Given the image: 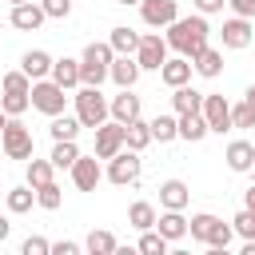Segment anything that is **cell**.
<instances>
[{
    "label": "cell",
    "instance_id": "obj_46",
    "mask_svg": "<svg viewBox=\"0 0 255 255\" xmlns=\"http://www.w3.org/2000/svg\"><path fill=\"white\" fill-rule=\"evenodd\" d=\"M8 231H12V223H8V219H4V215H0V243H4V239H8Z\"/></svg>",
    "mask_w": 255,
    "mask_h": 255
},
{
    "label": "cell",
    "instance_id": "obj_11",
    "mask_svg": "<svg viewBox=\"0 0 255 255\" xmlns=\"http://www.w3.org/2000/svg\"><path fill=\"white\" fill-rule=\"evenodd\" d=\"M52 56L48 52H40V48H32V52H24V60H20V72L36 84V80H44V76H52Z\"/></svg>",
    "mask_w": 255,
    "mask_h": 255
},
{
    "label": "cell",
    "instance_id": "obj_4",
    "mask_svg": "<svg viewBox=\"0 0 255 255\" xmlns=\"http://www.w3.org/2000/svg\"><path fill=\"white\" fill-rule=\"evenodd\" d=\"M135 64H139V72H159V68L167 64V40H163L159 32H147V36H139Z\"/></svg>",
    "mask_w": 255,
    "mask_h": 255
},
{
    "label": "cell",
    "instance_id": "obj_47",
    "mask_svg": "<svg viewBox=\"0 0 255 255\" xmlns=\"http://www.w3.org/2000/svg\"><path fill=\"white\" fill-rule=\"evenodd\" d=\"M116 255H139V247H116Z\"/></svg>",
    "mask_w": 255,
    "mask_h": 255
},
{
    "label": "cell",
    "instance_id": "obj_36",
    "mask_svg": "<svg viewBox=\"0 0 255 255\" xmlns=\"http://www.w3.org/2000/svg\"><path fill=\"white\" fill-rule=\"evenodd\" d=\"M231 128H255V104H235L231 108Z\"/></svg>",
    "mask_w": 255,
    "mask_h": 255
},
{
    "label": "cell",
    "instance_id": "obj_40",
    "mask_svg": "<svg viewBox=\"0 0 255 255\" xmlns=\"http://www.w3.org/2000/svg\"><path fill=\"white\" fill-rule=\"evenodd\" d=\"M28 104H32V96H4L0 100V112L4 116H20V112H28Z\"/></svg>",
    "mask_w": 255,
    "mask_h": 255
},
{
    "label": "cell",
    "instance_id": "obj_42",
    "mask_svg": "<svg viewBox=\"0 0 255 255\" xmlns=\"http://www.w3.org/2000/svg\"><path fill=\"white\" fill-rule=\"evenodd\" d=\"M231 4V12L239 16V20H251L255 16V0H227Z\"/></svg>",
    "mask_w": 255,
    "mask_h": 255
},
{
    "label": "cell",
    "instance_id": "obj_24",
    "mask_svg": "<svg viewBox=\"0 0 255 255\" xmlns=\"http://www.w3.org/2000/svg\"><path fill=\"white\" fill-rule=\"evenodd\" d=\"M147 143H151V124L135 120V124L124 128V147H128V151H143Z\"/></svg>",
    "mask_w": 255,
    "mask_h": 255
},
{
    "label": "cell",
    "instance_id": "obj_27",
    "mask_svg": "<svg viewBox=\"0 0 255 255\" xmlns=\"http://www.w3.org/2000/svg\"><path fill=\"white\" fill-rule=\"evenodd\" d=\"M52 159H28V187L32 191H40V187H48L52 183Z\"/></svg>",
    "mask_w": 255,
    "mask_h": 255
},
{
    "label": "cell",
    "instance_id": "obj_6",
    "mask_svg": "<svg viewBox=\"0 0 255 255\" xmlns=\"http://www.w3.org/2000/svg\"><path fill=\"white\" fill-rule=\"evenodd\" d=\"M139 16L147 28H171L179 20V4L175 0H143L139 4Z\"/></svg>",
    "mask_w": 255,
    "mask_h": 255
},
{
    "label": "cell",
    "instance_id": "obj_38",
    "mask_svg": "<svg viewBox=\"0 0 255 255\" xmlns=\"http://www.w3.org/2000/svg\"><path fill=\"white\" fill-rule=\"evenodd\" d=\"M36 203H40L44 211H56V207L64 203V195H60V187H56V183H48V187H40V191H36Z\"/></svg>",
    "mask_w": 255,
    "mask_h": 255
},
{
    "label": "cell",
    "instance_id": "obj_22",
    "mask_svg": "<svg viewBox=\"0 0 255 255\" xmlns=\"http://www.w3.org/2000/svg\"><path fill=\"white\" fill-rule=\"evenodd\" d=\"M191 68L199 72V76H207V80H215L219 72H223V52H215V48H203L195 60H191Z\"/></svg>",
    "mask_w": 255,
    "mask_h": 255
},
{
    "label": "cell",
    "instance_id": "obj_31",
    "mask_svg": "<svg viewBox=\"0 0 255 255\" xmlns=\"http://www.w3.org/2000/svg\"><path fill=\"white\" fill-rule=\"evenodd\" d=\"M215 227H219V219H215V215H207V211H203V215H191V223H187L191 239H203V243L211 239V231H215Z\"/></svg>",
    "mask_w": 255,
    "mask_h": 255
},
{
    "label": "cell",
    "instance_id": "obj_45",
    "mask_svg": "<svg viewBox=\"0 0 255 255\" xmlns=\"http://www.w3.org/2000/svg\"><path fill=\"white\" fill-rule=\"evenodd\" d=\"M243 207H247V211H251V215H255V183H251V187H247V191H243Z\"/></svg>",
    "mask_w": 255,
    "mask_h": 255
},
{
    "label": "cell",
    "instance_id": "obj_21",
    "mask_svg": "<svg viewBox=\"0 0 255 255\" xmlns=\"http://www.w3.org/2000/svg\"><path fill=\"white\" fill-rule=\"evenodd\" d=\"M155 219H159V215H155V207H151L147 199H135V203L128 207V223H131L135 231H151Z\"/></svg>",
    "mask_w": 255,
    "mask_h": 255
},
{
    "label": "cell",
    "instance_id": "obj_5",
    "mask_svg": "<svg viewBox=\"0 0 255 255\" xmlns=\"http://www.w3.org/2000/svg\"><path fill=\"white\" fill-rule=\"evenodd\" d=\"M0 139H4V155L8 159H32V131L20 120H8V128L0 131Z\"/></svg>",
    "mask_w": 255,
    "mask_h": 255
},
{
    "label": "cell",
    "instance_id": "obj_48",
    "mask_svg": "<svg viewBox=\"0 0 255 255\" xmlns=\"http://www.w3.org/2000/svg\"><path fill=\"white\" fill-rule=\"evenodd\" d=\"M207 255H231L227 247H207Z\"/></svg>",
    "mask_w": 255,
    "mask_h": 255
},
{
    "label": "cell",
    "instance_id": "obj_54",
    "mask_svg": "<svg viewBox=\"0 0 255 255\" xmlns=\"http://www.w3.org/2000/svg\"><path fill=\"white\" fill-rule=\"evenodd\" d=\"M167 255H191V251H167Z\"/></svg>",
    "mask_w": 255,
    "mask_h": 255
},
{
    "label": "cell",
    "instance_id": "obj_52",
    "mask_svg": "<svg viewBox=\"0 0 255 255\" xmlns=\"http://www.w3.org/2000/svg\"><path fill=\"white\" fill-rule=\"evenodd\" d=\"M4 128H8V116H4V112H0V131H4Z\"/></svg>",
    "mask_w": 255,
    "mask_h": 255
},
{
    "label": "cell",
    "instance_id": "obj_26",
    "mask_svg": "<svg viewBox=\"0 0 255 255\" xmlns=\"http://www.w3.org/2000/svg\"><path fill=\"white\" fill-rule=\"evenodd\" d=\"M48 131H52V139H56V143H76L80 120H76V116H56V120L48 124Z\"/></svg>",
    "mask_w": 255,
    "mask_h": 255
},
{
    "label": "cell",
    "instance_id": "obj_7",
    "mask_svg": "<svg viewBox=\"0 0 255 255\" xmlns=\"http://www.w3.org/2000/svg\"><path fill=\"white\" fill-rule=\"evenodd\" d=\"M199 116L207 120L211 131H219V135L231 131V104H227L223 96H207V92H203V112H199Z\"/></svg>",
    "mask_w": 255,
    "mask_h": 255
},
{
    "label": "cell",
    "instance_id": "obj_14",
    "mask_svg": "<svg viewBox=\"0 0 255 255\" xmlns=\"http://www.w3.org/2000/svg\"><path fill=\"white\" fill-rule=\"evenodd\" d=\"M112 80L120 84V92H131L135 80H139V64H135V56H116V64H112Z\"/></svg>",
    "mask_w": 255,
    "mask_h": 255
},
{
    "label": "cell",
    "instance_id": "obj_15",
    "mask_svg": "<svg viewBox=\"0 0 255 255\" xmlns=\"http://www.w3.org/2000/svg\"><path fill=\"white\" fill-rule=\"evenodd\" d=\"M159 80H163L167 88H187V80H191V60H183V56L167 60V64L159 68Z\"/></svg>",
    "mask_w": 255,
    "mask_h": 255
},
{
    "label": "cell",
    "instance_id": "obj_43",
    "mask_svg": "<svg viewBox=\"0 0 255 255\" xmlns=\"http://www.w3.org/2000/svg\"><path fill=\"white\" fill-rule=\"evenodd\" d=\"M52 255H84V251H80V243H72V239H60V243H52Z\"/></svg>",
    "mask_w": 255,
    "mask_h": 255
},
{
    "label": "cell",
    "instance_id": "obj_55",
    "mask_svg": "<svg viewBox=\"0 0 255 255\" xmlns=\"http://www.w3.org/2000/svg\"><path fill=\"white\" fill-rule=\"evenodd\" d=\"M0 147H4V139H0Z\"/></svg>",
    "mask_w": 255,
    "mask_h": 255
},
{
    "label": "cell",
    "instance_id": "obj_32",
    "mask_svg": "<svg viewBox=\"0 0 255 255\" xmlns=\"http://www.w3.org/2000/svg\"><path fill=\"white\" fill-rule=\"evenodd\" d=\"M135 247H139V255H167V251H171V247H167V239H163L159 231H143Z\"/></svg>",
    "mask_w": 255,
    "mask_h": 255
},
{
    "label": "cell",
    "instance_id": "obj_49",
    "mask_svg": "<svg viewBox=\"0 0 255 255\" xmlns=\"http://www.w3.org/2000/svg\"><path fill=\"white\" fill-rule=\"evenodd\" d=\"M239 255H255V239H251V243H243V251H239Z\"/></svg>",
    "mask_w": 255,
    "mask_h": 255
},
{
    "label": "cell",
    "instance_id": "obj_8",
    "mask_svg": "<svg viewBox=\"0 0 255 255\" xmlns=\"http://www.w3.org/2000/svg\"><path fill=\"white\" fill-rule=\"evenodd\" d=\"M124 151V124H104L96 131V159H116Z\"/></svg>",
    "mask_w": 255,
    "mask_h": 255
},
{
    "label": "cell",
    "instance_id": "obj_51",
    "mask_svg": "<svg viewBox=\"0 0 255 255\" xmlns=\"http://www.w3.org/2000/svg\"><path fill=\"white\" fill-rule=\"evenodd\" d=\"M8 4H12V8H20V4H32V0H8Z\"/></svg>",
    "mask_w": 255,
    "mask_h": 255
},
{
    "label": "cell",
    "instance_id": "obj_44",
    "mask_svg": "<svg viewBox=\"0 0 255 255\" xmlns=\"http://www.w3.org/2000/svg\"><path fill=\"white\" fill-rule=\"evenodd\" d=\"M223 4H227V0H195V8H199V16H211V12H223Z\"/></svg>",
    "mask_w": 255,
    "mask_h": 255
},
{
    "label": "cell",
    "instance_id": "obj_34",
    "mask_svg": "<svg viewBox=\"0 0 255 255\" xmlns=\"http://www.w3.org/2000/svg\"><path fill=\"white\" fill-rule=\"evenodd\" d=\"M4 92H8V96H32V80H28L24 72H8V76H4Z\"/></svg>",
    "mask_w": 255,
    "mask_h": 255
},
{
    "label": "cell",
    "instance_id": "obj_56",
    "mask_svg": "<svg viewBox=\"0 0 255 255\" xmlns=\"http://www.w3.org/2000/svg\"><path fill=\"white\" fill-rule=\"evenodd\" d=\"M88 255H92V251H88Z\"/></svg>",
    "mask_w": 255,
    "mask_h": 255
},
{
    "label": "cell",
    "instance_id": "obj_25",
    "mask_svg": "<svg viewBox=\"0 0 255 255\" xmlns=\"http://www.w3.org/2000/svg\"><path fill=\"white\" fill-rule=\"evenodd\" d=\"M155 223H159L155 231H159V235H163L167 243H171V239H183V235H187V219H183L179 211H163V215H159Z\"/></svg>",
    "mask_w": 255,
    "mask_h": 255
},
{
    "label": "cell",
    "instance_id": "obj_10",
    "mask_svg": "<svg viewBox=\"0 0 255 255\" xmlns=\"http://www.w3.org/2000/svg\"><path fill=\"white\" fill-rule=\"evenodd\" d=\"M223 48H247L251 44V20H239V16H231V20H223Z\"/></svg>",
    "mask_w": 255,
    "mask_h": 255
},
{
    "label": "cell",
    "instance_id": "obj_16",
    "mask_svg": "<svg viewBox=\"0 0 255 255\" xmlns=\"http://www.w3.org/2000/svg\"><path fill=\"white\" fill-rule=\"evenodd\" d=\"M187 183L183 179H167V183H159V203L167 207V211H183L187 207Z\"/></svg>",
    "mask_w": 255,
    "mask_h": 255
},
{
    "label": "cell",
    "instance_id": "obj_13",
    "mask_svg": "<svg viewBox=\"0 0 255 255\" xmlns=\"http://www.w3.org/2000/svg\"><path fill=\"white\" fill-rule=\"evenodd\" d=\"M108 108H112V120H116V124H124V128L139 120V96H131V92H120Z\"/></svg>",
    "mask_w": 255,
    "mask_h": 255
},
{
    "label": "cell",
    "instance_id": "obj_17",
    "mask_svg": "<svg viewBox=\"0 0 255 255\" xmlns=\"http://www.w3.org/2000/svg\"><path fill=\"white\" fill-rule=\"evenodd\" d=\"M227 167L231 171H251L255 167V147L247 143V139H235V143H227Z\"/></svg>",
    "mask_w": 255,
    "mask_h": 255
},
{
    "label": "cell",
    "instance_id": "obj_53",
    "mask_svg": "<svg viewBox=\"0 0 255 255\" xmlns=\"http://www.w3.org/2000/svg\"><path fill=\"white\" fill-rule=\"evenodd\" d=\"M120 4H143V0H120Z\"/></svg>",
    "mask_w": 255,
    "mask_h": 255
},
{
    "label": "cell",
    "instance_id": "obj_12",
    "mask_svg": "<svg viewBox=\"0 0 255 255\" xmlns=\"http://www.w3.org/2000/svg\"><path fill=\"white\" fill-rule=\"evenodd\" d=\"M100 163H96V155L88 159V155H80L76 159V167H72V183L80 187V191H96V183H100Z\"/></svg>",
    "mask_w": 255,
    "mask_h": 255
},
{
    "label": "cell",
    "instance_id": "obj_30",
    "mask_svg": "<svg viewBox=\"0 0 255 255\" xmlns=\"http://www.w3.org/2000/svg\"><path fill=\"white\" fill-rule=\"evenodd\" d=\"M116 247H120V243H116V235H112V231H104V227L88 235V251H92V255H116Z\"/></svg>",
    "mask_w": 255,
    "mask_h": 255
},
{
    "label": "cell",
    "instance_id": "obj_18",
    "mask_svg": "<svg viewBox=\"0 0 255 255\" xmlns=\"http://www.w3.org/2000/svg\"><path fill=\"white\" fill-rule=\"evenodd\" d=\"M44 20H48V16H44L40 4H20V8H12V28H20V32H36Z\"/></svg>",
    "mask_w": 255,
    "mask_h": 255
},
{
    "label": "cell",
    "instance_id": "obj_33",
    "mask_svg": "<svg viewBox=\"0 0 255 255\" xmlns=\"http://www.w3.org/2000/svg\"><path fill=\"white\" fill-rule=\"evenodd\" d=\"M32 199H36L32 187H12V191H8V211L24 215V211H32Z\"/></svg>",
    "mask_w": 255,
    "mask_h": 255
},
{
    "label": "cell",
    "instance_id": "obj_37",
    "mask_svg": "<svg viewBox=\"0 0 255 255\" xmlns=\"http://www.w3.org/2000/svg\"><path fill=\"white\" fill-rule=\"evenodd\" d=\"M231 231H235V235H243V239L251 243V239H255V215H251V211L243 207V211H239V215L231 219Z\"/></svg>",
    "mask_w": 255,
    "mask_h": 255
},
{
    "label": "cell",
    "instance_id": "obj_3",
    "mask_svg": "<svg viewBox=\"0 0 255 255\" xmlns=\"http://www.w3.org/2000/svg\"><path fill=\"white\" fill-rule=\"evenodd\" d=\"M32 108L56 120V116H64L68 96H64V88H60V84H52V80H36V84H32Z\"/></svg>",
    "mask_w": 255,
    "mask_h": 255
},
{
    "label": "cell",
    "instance_id": "obj_20",
    "mask_svg": "<svg viewBox=\"0 0 255 255\" xmlns=\"http://www.w3.org/2000/svg\"><path fill=\"white\" fill-rule=\"evenodd\" d=\"M171 108H175V116H199V112H203V92H195V88H175Z\"/></svg>",
    "mask_w": 255,
    "mask_h": 255
},
{
    "label": "cell",
    "instance_id": "obj_29",
    "mask_svg": "<svg viewBox=\"0 0 255 255\" xmlns=\"http://www.w3.org/2000/svg\"><path fill=\"white\" fill-rule=\"evenodd\" d=\"M175 135H179V116H155V120H151V139L167 143V139H175Z\"/></svg>",
    "mask_w": 255,
    "mask_h": 255
},
{
    "label": "cell",
    "instance_id": "obj_39",
    "mask_svg": "<svg viewBox=\"0 0 255 255\" xmlns=\"http://www.w3.org/2000/svg\"><path fill=\"white\" fill-rule=\"evenodd\" d=\"M20 255H52V243H48L44 235H28V239L20 243Z\"/></svg>",
    "mask_w": 255,
    "mask_h": 255
},
{
    "label": "cell",
    "instance_id": "obj_19",
    "mask_svg": "<svg viewBox=\"0 0 255 255\" xmlns=\"http://www.w3.org/2000/svg\"><path fill=\"white\" fill-rule=\"evenodd\" d=\"M108 44H112L116 56H135V52H139V32H131L128 24H120V28H112Z\"/></svg>",
    "mask_w": 255,
    "mask_h": 255
},
{
    "label": "cell",
    "instance_id": "obj_23",
    "mask_svg": "<svg viewBox=\"0 0 255 255\" xmlns=\"http://www.w3.org/2000/svg\"><path fill=\"white\" fill-rule=\"evenodd\" d=\"M52 84H60V88H76L80 84V60H56L52 64Z\"/></svg>",
    "mask_w": 255,
    "mask_h": 255
},
{
    "label": "cell",
    "instance_id": "obj_9",
    "mask_svg": "<svg viewBox=\"0 0 255 255\" xmlns=\"http://www.w3.org/2000/svg\"><path fill=\"white\" fill-rule=\"evenodd\" d=\"M108 179H112L116 187L135 183V179H139V151H120V155L108 163Z\"/></svg>",
    "mask_w": 255,
    "mask_h": 255
},
{
    "label": "cell",
    "instance_id": "obj_2",
    "mask_svg": "<svg viewBox=\"0 0 255 255\" xmlns=\"http://www.w3.org/2000/svg\"><path fill=\"white\" fill-rule=\"evenodd\" d=\"M72 100H76V120H80V128H92V131H100V128L108 124L112 108H108V100L100 96V88H80Z\"/></svg>",
    "mask_w": 255,
    "mask_h": 255
},
{
    "label": "cell",
    "instance_id": "obj_35",
    "mask_svg": "<svg viewBox=\"0 0 255 255\" xmlns=\"http://www.w3.org/2000/svg\"><path fill=\"white\" fill-rule=\"evenodd\" d=\"M76 159H80L76 143H56L52 147V167H76Z\"/></svg>",
    "mask_w": 255,
    "mask_h": 255
},
{
    "label": "cell",
    "instance_id": "obj_50",
    "mask_svg": "<svg viewBox=\"0 0 255 255\" xmlns=\"http://www.w3.org/2000/svg\"><path fill=\"white\" fill-rule=\"evenodd\" d=\"M247 104H255V84H251V88H247Z\"/></svg>",
    "mask_w": 255,
    "mask_h": 255
},
{
    "label": "cell",
    "instance_id": "obj_41",
    "mask_svg": "<svg viewBox=\"0 0 255 255\" xmlns=\"http://www.w3.org/2000/svg\"><path fill=\"white\" fill-rule=\"evenodd\" d=\"M40 8H44V16H52V20L72 16V0H40Z\"/></svg>",
    "mask_w": 255,
    "mask_h": 255
},
{
    "label": "cell",
    "instance_id": "obj_28",
    "mask_svg": "<svg viewBox=\"0 0 255 255\" xmlns=\"http://www.w3.org/2000/svg\"><path fill=\"white\" fill-rule=\"evenodd\" d=\"M207 131H211V128H207V120H203V116H179V139L199 143Z\"/></svg>",
    "mask_w": 255,
    "mask_h": 255
},
{
    "label": "cell",
    "instance_id": "obj_1",
    "mask_svg": "<svg viewBox=\"0 0 255 255\" xmlns=\"http://www.w3.org/2000/svg\"><path fill=\"white\" fill-rule=\"evenodd\" d=\"M207 32H211V28H207V16H179V20L167 28L163 40H167V48H175L183 60H195L203 48H211V44H207Z\"/></svg>",
    "mask_w": 255,
    "mask_h": 255
}]
</instances>
